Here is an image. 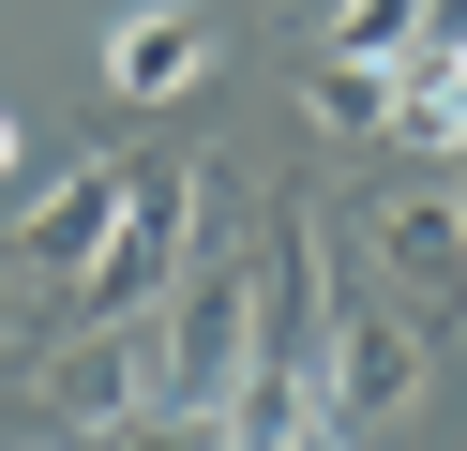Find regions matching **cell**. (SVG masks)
<instances>
[{
  "instance_id": "cell-1",
  "label": "cell",
  "mask_w": 467,
  "mask_h": 451,
  "mask_svg": "<svg viewBox=\"0 0 467 451\" xmlns=\"http://www.w3.org/2000/svg\"><path fill=\"white\" fill-rule=\"evenodd\" d=\"M151 406H242V376H256V271L242 256H196L182 286H166V331H151Z\"/></svg>"
},
{
  "instance_id": "cell-2",
  "label": "cell",
  "mask_w": 467,
  "mask_h": 451,
  "mask_svg": "<svg viewBox=\"0 0 467 451\" xmlns=\"http://www.w3.org/2000/svg\"><path fill=\"white\" fill-rule=\"evenodd\" d=\"M347 226H362V271H377V286H392L422 331H452V316H467V196L392 180V196H362Z\"/></svg>"
},
{
  "instance_id": "cell-3",
  "label": "cell",
  "mask_w": 467,
  "mask_h": 451,
  "mask_svg": "<svg viewBox=\"0 0 467 451\" xmlns=\"http://www.w3.org/2000/svg\"><path fill=\"white\" fill-rule=\"evenodd\" d=\"M317 406L347 421V436H377V421L422 406V316L407 301H362V316L317 331Z\"/></svg>"
},
{
  "instance_id": "cell-4",
  "label": "cell",
  "mask_w": 467,
  "mask_h": 451,
  "mask_svg": "<svg viewBox=\"0 0 467 451\" xmlns=\"http://www.w3.org/2000/svg\"><path fill=\"white\" fill-rule=\"evenodd\" d=\"M106 241H121V166H61L16 196V226H0V256L31 271V286H91Z\"/></svg>"
},
{
  "instance_id": "cell-5",
  "label": "cell",
  "mask_w": 467,
  "mask_h": 451,
  "mask_svg": "<svg viewBox=\"0 0 467 451\" xmlns=\"http://www.w3.org/2000/svg\"><path fill=\"white\" fill-rule=\"evenodd\" d=\"M31 391H46V421H61V436H106V421H136L151 406V316H121V331H61V346L31 361Z\"/></svg>"
},
{
  "instance_id": "cell-6",
  "label": "cell",
  "mask_w": 467,
  "mask_h": 451,
  "mask_svg": "<svg viewBox=\"0 0 467 451\" xmlns=\"http://www.w3.org/2000/svg\"><path fill=\"white\" fill-rule=\"evenodd\" d=\"M212 30L182 15V0H136V15H106V106H182V90H212Z\"/></svg>"
},
{
  "instance_id": "cell-7",
  "label": "cell",
  "mask_w": 467,
  "mask_h": 451,
  "mask_svg": "<svg viewBox=\"0 0 467 451\" xmlns=\"http://www.w3.org/2000/svg\"><path fill=\"white\" fill-rule=\"evenodd\" d=\"M437 46V0H332V60H377V76H392V60H422Z\"/></svg>"
},
{
  "instance_id": "cell-8",
  "label": "cell",
  "mask_w": 467,
  "mask_h": 451,
  "mask_svg": "<svg viewBox=\"0 0 467 451\" xmlns=\"http://www.w3.org/2000/svg\"><path fill=\"white\" fill-rule=\"evenodd\" d=\"M302 120H317V136H392V76H377V60H317Z\"/></svg>"
},
{
  "instance_id": "cell-9",
  "label": "cell",
  "mask_w": 467,
  "mask_h": 451,
  "mask_svg": "<svg viewBox=\"0 0 467 451\" xmlns=\"http://www.w3.org/2000/svg\"><path fill=\"white\" fill-rule=\"evenodd\" d=\"M91 451H226V421L212 406H136V421H106Z\"/></svg>"
},
{
  "instance_id": "cell-10",
  "label": "cell",
  "mask_w": 467,
  "mask_h": 451,
  "mask_svg": "<svg viewBox=\"0 0 467 451\" xmlns=\"http://www.w3.org/2000/svg\"><path fill=\"white\" fill-rule=\"evenodd\" d=\"M0 361H46V316H31V271H0Z\"/></svg>"
},
{
  "instance_id": "cell-11",
  "label": "cell",
  "mask_w": 467,
  "mask_h": 451,
  "mask_svg": "<svg viewBox=\"0 0 467 451\" xmlns=\"http://www.w3.org/2000/svg\"><path fill=\"white\" fill-rule=\"evenodd\" d=\"M16 166H31V136H16V106H0V180H16Z\"/></svg>"
},
{
  "instance_id": "cell-12",
  "label": "cell",
  "mask_w": 467,
  "mask_h": 451,
  "mask_svg": "<svg viewBox=\"0 0 467 451\" xmlns=\"http://www.w3.org/2000/svg\"><path fill=\"white\" fill-rule=\"evenodd\" d=\"M31 451H91V436H31Z\"/></svg>"
}]
</instances>
